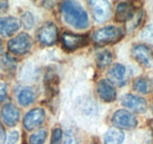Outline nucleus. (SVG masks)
Returning a JSON list of instances; mask_svg holds the SVG:
<instances>
[{
  "mask_svg": "<svg viewBox=\"0 0 153 144\" xmlns=\"http://www.w3.org/2000/svg\"><path fill=\"white\" fill-rule=\"evenodd\" d=\"M135 10L134 6L130 2H119L115 7V20L124 22V21H130L133 18Z\"/></svg>",
  "mask_w": 153,
  "mask_h": 144,
  "instance_id": "15",
  "label": "nucleus"
},
{
  "mask_svg": "<svg viewBox=\"0 0 153 144\" xmlns=\"http://www.w3.org/2000/svg\"><path fill=\"white\" fill-rule=\"evenodd\" d=\"M141 18H143V11L135 12L133 18L128 21V30H133L134 27H137L139 25V22L141 21Z\"/></svg>",
  "mask_w": 153,
  "mask_h": 144,
  "instance_id": "24",
  "label": "nucleus"
},
{
  "mask_svg": "<svg viewBox=\"0 0 153 144\" xmlns=\"http://www.w3.org/2000/svg\"><path fill=\"white\" fill-rule=\"evenodd\" d=\"M8 7V2L7 1H0V12L5 11Z\"/></svg>",
  "mask_w": 153,
  "mask_h": 144,
  "instance_id": "30",
  "label": "nucleus"
},
{
  "mask_svg": "<svg viewBox=\"0 0 153 144\" xmlns=\"http://www.w3.org/2000/svg\"><path fill=\"white\" fill-rule=\"evenodd\" d=\"M61 43H62V47L66 51L72 52L76 49L81 47L82 45H85L86 39L82 36L73 34V33H70V32H64L62 36H61Z\"/></svg>",
  "mask_w": 153,
  "mask_h": 144,
  "instance_id": "10",
  "label": "nucleus"
},
{
  "mask_svg": "<svg viewBox=\"0 0 153 144\" xmlns=\"http://www.w3.org/2000/svg\"><path fill=\"white\" fill-rule=\"evenodd\" d=\"M141 39L145 43H149L150 45H153V25L146 26L141 31Z\"/></svg>",
  "mask_w": 153,
  "mask_h": 144,
  "instance_id": "21",
  "label": "nucleus"
},
{
  "mask_svg": "<svg viewBox=\"0 0 153 144\" xmlns=\"http://www.w3.org/2000/svg\"><path fill=\"white\" fill-rule=\"evenodd\" d=\"M61 14L65 21L76 30H85L90 25L87 12L76 1H64L60 5Z\"/></svg>",
  "mask_w": 153,
  "mask_h": 144,
  "instance_id": "1",
  "label": "nucleus"
},
{
  "mask_svg": "<svg viewBox=\"0 0 153 144\" xmlns=\"http://www.w3.org/2000/svg\"><path fill=\"white\" fill-rule=\"evenodd\" d=\"M20 27V21L14 17H0V36L8 37L16 33Z\"/></svg>",
  "mask_w": 153,
  "mask_h": 144,
  "instance_id": "14",
  "label": "nucleus"
},
{
  "mask_svg": "<svg viewBox=\"0 0 153 144\" xmlns=\"http://www.w3.org/2000/svg\"><path fill=\"white\" fill-rule=\"evenodd\" d=\"M32 47V38L27 33H19L8 41V50L14 54L27 53Z\"/></svg>",
  "mask_w": 153,
  "mask_h": 144,
  "instance_id": "4",
  "label": "nucleus"
},
{
  "mask_svg": "<svg viewBox=\"0 0 153 144\" xmlns=\"http://www.w3.org/2000/svg\"><path fill=\"white\" fill-rule=\"evenodd\" d=\"M64 144H78L76 142V140L72 136V135H70V134H67L66 136H65V140H64Z\"/></svg>",
  "mask_w": 153,
  "mask_h": 144,
  "instance_id": "28",
  "label": "nucleus"
},
{
  "mask_svg": "<svg viewBox=\"0 0 153 144\" xmlns=\"http://www.w3.org/2000/svg\"><path fill=\"white\" fill-rule=\"evenodd\" d=\"M19 141V132L18 131H12L7 138L6 144H17V142Z\"/></svg>",
  "mask_w": 153,
  "mask_h": 144,
  "instance_id": "26",
  "label": "nucleus"
},
{
  "mask_svg": "<svg viewBox=\"0 0 153 144\" xmlns=\"http://www.w3.org/2000/svg\"><path fill=\"white\" fill-rule=\"evenodd\" d=\"M112 124L120 129H134L138 125V121L132 112L127 110H117L112 116Z\"/></svg>",
  "mask_w": 153,
  "mask_h": 144,
  "instance_id": "3",
  "label": "nucleus"
},
{
  "mask_svg": "<svg viewBox=\"0 0 153 144\" xmlns=\"http://www.w3.org/2000/svg\"><path fill=\"white\" fill-rule=\"evenodd\" d=\"M93 18L98 22H104L111 17V4L105 0L90 1Z\"/></svg>",
  "mask_w": 153,
  "mask_h": 144,
  "instance_id": "7",
  "label": "nucleus"
},
{
  "mask_svg": "<svg viewBox=\"0 0 153 144\" xmlns=\"http://www.w3.org/2000/svg\"><path fill=\"white\" fill-rule=\"evenodd\" d=\"M1 118L8 126H14L20 119V111L14 104L7 103L1 109Z\"/></svg>",
  "mask_w": 153,
  "mask_h": 144,
  "instance_id": "12",
  "label": "nucleus"
},
{
  "mask_svg": "<svg viewBox=\"0 0 153 144\" xmlns=\"http://www.w3.org/2000/svg\"><path fill=\"white\" fill-rule=\"evenodd\" d=\"M97 93L104 102H113L117 98V91L113 84L106 79H101L97 84Z\"/></svg>",
  "mask_w": 153,
  "mask_h": 144,
  "instance_id": "13",
  "label": "nucleus"
},
{
  "mask_svg": "<svg viewBox=\"0 0 153 144\" xmlns=\"http://www.w3.org/2000/svg\"><path fill=\"white\" fill-rule=\"evenodd\" d=\"M7 98V88L4 83H0V103Z\"/></svg>",
  "mask_w": 153,
  "mask_h": 144,
  "instance_id": "27",
  "label": "nucleus"
},
{
  "mask_svg": "<svg viewBox=\"0 0 153 144\" xmlns=\"http://www.w3.org/2000/svg\"><path fill=\"white\" fill-rule=\"evenodd\" d=\"M107 77L111 84H115L117 86H123L127 82V70L123 64H114L107 72Z\"/></svg>",
  "mask_w": 153,
  "mask_h": 144,
  "instance_id": "9",
  "label": "nucleus"
},
{
  "mask_svg": "<svg viewBox=\"0 0 153 144\" xmlns=\"http://www.w3.org/2000/svg\"><path fill=\"white\" fill-rule=\"evenodd\" d=\"M2 51V43H1V39H0V52Z\"/></svg>",
  "mask_w": 153,
  "mask_h": 144,
  "instance_id": "31",
  "label": "nucleus"
},
{
  "mask_svg": "<svg viewBox=\"0 0 153 144\" xmlns=\"http://www.w3.org/2000/svg\"><path fill=\"white\" fill-rule=\"evenodd\" d=\"M112 59H113V56L110 51H107V50L100 51V52H98L96 57L97 65L99 68H106L112 63Z\"/></svg>",
  "mask_w": 153,
  "mask_h": 144,
  "instance_id": "19",
  "label": "nucleus"
},
{
  "mask_svg": "<svg viewBox=\"0 0 153 144\" xmlns=\"http://www.w3.org/2000/svg\"><path fill=\"white\" fill-rule=\"evenodd\" d=\"M47 137V131L45 129H40L30 136V144H44Z\"/></svg>",
  "mask_w": 153,
  "mask_h": 144,
  "instance_id": "20",
  "label": "nucleus"
},
{
  "mask_svg": "<svg viewBox=\"0 0 153 144\" xmlns=\"http://www.w3.org/2000/svg\"><path fill=\"white\" fill-rule=\"evenodd\" d=\"M124 36V32L118 26H105L97 30L93 33V41L98 45L114 44L118 43Z\"/></svg>",
  "mask_w": 153,
  "mask_h": 144,
  "instance_id": "2",
  "label": "nucleus"
},
{
  "mask_svg": "<svg viewBox=\"0 0 153 144\" xmlns=\"http://www.w3.org/2000/svg\"><path fill=\"white\" fill-rule=\"evenodd\" d=\"M133 89L135 91H138L139 93H143V94L149 93L153 89L152 82L146 79V78H143V77L137 78L133 83Z\"/></svg>",
  "mask_w": 153,
  "mask_h": 144,
  "instance_id": "18",
  "label": "nucleus"
},
{
  "mask_svg": "<svg viewBox=\"0 0 153 144\" xmlns=\"http://www.w3.org/2000/svg\"><path fill=\"white\" fill-rule=\"evenodd\" d=\"M121 104L125 108L130 109V110H133V111L139 112V113L145 112L146 109H147L146 100L144 98L138 97V96H134V94H125V96H123Z\"/></svg>",
  "mask_w": 153,
  "mask_h": 144,
  "instance_id": "11",
  "label": "nucleus"
},
{
  "mask_svg": "<svg viewBox=\"0 0 153 144\" xmlns=\"http://www.w3.org/2000/svg\"><path fill=\"white\" fill-rule=\"evenodd\" d=\"M61 140H62V131L60 128H56L52 132L51 144H61Z\"/></svg>",
  "mask_w": 153,
  "mask_h": 144,
  "instance_id": "25",
  "label": "nucleus"
},
{
  "mask_svg": "<svg viewBox=\"0 0 153 144\" xmlns=\"http://www.w3.org/2000/svg\"><path fill=\"white\" fill-rule=\"evenodd\" d=\"M21 22L24 25L25 28H32L33 25H34V17L32 13L30 12H25L21 17Z\"/></svg>",
  "mask_w": 153,
  "mask_h": 144,
  "instance_id": "22",
  "label": "nucleus"
},
{
  "mask_svg": "<svg viewBox=\"0 0 153 144\" xmlns=\"http://www.w3.org/2000/svg\"><path fill=\"white\" fill-rule=\"evenodd\" d=\"M6 142V134H5V129L2 128V124L0 122V144H5Z\"/></svg>",
  "mask_w": 153,
  "mask_h": 144,
  "instance_id": "29",
  "label": "nucleus"
},
{
  "mask_svg": "<svg viewBox=\"0 0 153 144\" xmlns=\"http://www.w3.org/2000/svg\"><path fill=\"white\" fill-rule=\"evenodd\" d=\"M2 60H4V66H5L7 70L13 71V70L16 69L17 60H16L14 58H12L10 54H5V56H4V58H2Z\"/></svg>",
  "mask_w": 153,
  "mask_h": 144,
  "instance_id": "23",
  "label": "nucleus"
},
{
  "mask_svg": "<svg viewBox=\"0 0 153 144\" xmlns=\"http://www.w3.org/2000/svg\"><path fill=\"white\" fill-rule=\"evenodd\" d=\"M17 99L21 106H27L34 102V92L31 88H22L17 94Z\"/></svg>",
  "mask_w": 153,
  "mask_h": 144,
  "instance_id": "17",
  "label": "nucleus"
},
{
  "mask_svg": "<svg viewBox=\"0 0 153 144\" xmlns=\"http://www.w3.org/2000/svg\"><path fill=\"white\" fill-rule=\"evenodd\" d=\"M45 110L41 108L32 109L24 117V126L26 130H33L40 126L45 121Z\"/></svg>",
  "mask_w": 153,
  "mask_h": 144,
  "instance_id": "8",
  "label": "nucleus"
},
{
  "mask_svg": "<svg viewBox=\"0 0 153 144\" xmlns=\"http://www.w3.org/2000/svg\"><path fill=\"white\" fill-rule=\"evenodd\" d=\"M38 39L41 44L47 46L56 44L58 40V27L53 22L44 24L38 31Z\"/></svg>",
  "mask_w": 153,
  "mask_h": 144,
  "instance_id": "6",
  "label": "nucleus"
},
{
  "mask_svg": "<svg viewBox=\"0 0 153 144\" xmlns=\"http://www.w3.org/2000/svg\"><path fill=\"white\" fill-rule=\"evenodd\" d=\"M132 57L145 68L153 69V51L145 44H137L132 47Z\"/></svg>",
  "mask_w": 153,
  "mask_h": 144,
  "instance_id": "5",
  "label": "nucleus"
},
{
  "mask_svg": "<svg viewBox=\"0 0 153 144\" xmlns=\"http://www.w3.org/2000/svg\"><path fill=\"white\" fill-rule=\"evenodd\" d=\"M124 132L119 129H110L104 136V144H121L124 141Z\"/></svg>",
  "mask_w": 153,
  "mask_h": 144,
  "instance_id": "16",
  "label": "nucleus"
}]
</instances>
